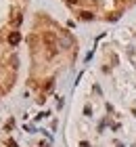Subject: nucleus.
Instances as JSON below:
<instances>
[{"label":"nucleus","instance_id":"obj_2","mask_svg":"<svg viewBox=\"0 0 136 147\" xmlns=\"http://www.w3.org/2000/svg\"><path fill=\"white\" fill-rule=\"evenodd\" d=\"M19 40H21V34H19V32H13V34L9 36V42H11V44H17Z\"/></svg>","mask_w":136,"mask_h":147},{"label":"nucleus","instance_id":"obj_3","mask_svg":"<svg viewBox=\"0 0 136 147\" xmlns=\"http://www.w3.org/2000/svg\"><path fill=\"white\" fill-rule=\"evenodd\" d=\"M82 19H86V21H88V19H92V13H88V11H84V13H82Z\"/></svg>","mask_w":136,"mask_h":147},{"label":"nucleus","instance_id":"obj_1","mask_svg":"<svg viewBox=\"0 0 136 147\" xmlns=\"http://www.w3.org/2000/svg\"><path fill=\"white\" fill-rule=\"evenodd\" d=\"M44 42H46V46H48V55L52 57L54 53H57V36L52 34V32H44Z\"/></svg>","mask_w":136,"mask_h":147},{"label":"nucleus","instance_id":"obj_4","mask_svg":"<svg viewBox=\"0 0 136 147\" xmlns=\"http://www.w3.org/2000/svg\"><path fill=\"white\" fill-rule=\"evenodd\" d=\"M67 2H69V4H76V2H78V0H67Z\"/></svg>","mask_w":136,"mask_h":147}]
</instances>
